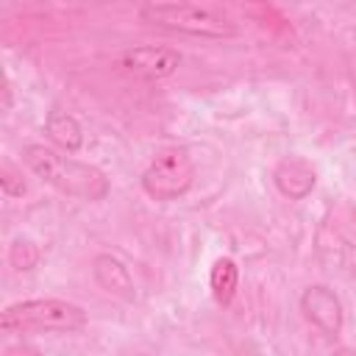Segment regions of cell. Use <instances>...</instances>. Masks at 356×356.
<instances>
[{
  "label": "cell",
  "mask_w": 356,
  "mask_h": 356,
  "mask_svg": "<svg viewBox=\"0 0 356 356\" xmlns=\"http://www.w3.org/2000/svg\"><path fill=\"white\" fill-rule=\"evenodd\" d=\"M22 161L39 181L50 184L61 195H72V197L95 203V200H103L111 189V184H108V178L100 167L70 159V156L58 153L56 147L25 145L22 147Z\"/></svg>",
  "instance_id": "6da1fadb"
},
{
  "label": "cell",
  "mask_w": 356,
  "mask_h": 356,
  "mask_svg": "<svg viewBox=\"0 0 356 356\" xmlns=\"http://www.w3.org/2000/svg\"><path fill=\"white\" fill-rule=\"evenodd\" d=\"M139 19L145 25L172 31V33L197 36V39H234L239 33V28L228 17L209 11L203 6H192V3L147 0L139 6Z\"/></svg>",
  "instance_id": "7a4b0ae2"
},
{
  "label": "cell",
  "mask_w": 356,
  "mask_h": 356,
  "mask_svg": "<svg viewBox=\"0 0 356 356\" xmlns=\"http://www.w3.org/2000/svg\"><path fill=\"white\" fill-rule=\"evenodd\" d=\"M86 325L83 306L61 298H31L3 309L0 328L6 334L28 331H81Z\"/></svg>",
  "instance_id": "3957f363"
},
{
  "label": "cell",
  "mask_w": 356,
  "mask_h": 356,
  "mask_svg": "<svg viewBox=\"0 0 356 356\" xmlns=\"http://www.w3.org/2000/svg\"><path fill=\"white\" fill-rule=\"evenodd\" d=\"M139 181H142V189H145L147 197H153L159 203L178 200L195 184V161L178 145L161 147L150 159V164L142 170V178Z\"/></svg>",
  "instance_id": "277c9868"
},
{
  "label": "cell",
  "mask_w": 356,
  "mask_h": 356,
  "mask_svg": "<svg viewBox=\"0 0 356 356\" xmlns=\"http://www.w3.org/2000/svg\"><path fill=\"white\" fill-rule=\"evenodd\" d=\"M300 312L303 317L320 328L325 337H339L345 325V309L339 295L325 284H312L300 295Z\"/></svg>",
  "instance_id": "5b68a950"
},
{
  "label": "cell",
  "mask_w": 356,
  "mask_h": 356,
  "mask_svg": "<svg viewBox=\"0 0 356 356\" xmlns=\"http://www.w3.org/2000/svg\"><path fill=\"white\" fill-rule=\"evenodd\" d=\"M120 64L142 78V81H164V78H172L181 67V53L172 50V47H156V44H139V47H131L122 53Z\"/></svg>",
  "instance_id": "8992f818"
},
{
  "label": "cell",
  "mask_w": 356,
  "mask_h": 356,
  "mask_svg": "<svg viewBox=\"0 0 356 356\" xmlns=\"http://www.w3.org/2000/svg\"><path fill=\"white\" fill-rule=\"evenodd\" d=\"M273 181H275V189L289 197V200H303L314 184H317V172L314 167L306 161V159H298V156H286L278 161V167L273 170Z\"/></svg>",
  "instance_id": "52a82bcc"
},
{
  "label": "cell",
  "mask_w": 356,
  "mask_h": 356,
  "mask_svg": "<svg viewBox=\"0 0 356 356\" xmlns=\"http://www.w3.org/2000/svg\"><path fill=\"white\" fill-rule=\"evenodd\" d=\"M92 275L97 281L100 289H106L108 295L120 298V300H134L136 298V286H134V275L131 270L111 253H97L92 261Z\"/></svg>",
  "instance_id": "ba28073f"
},
{
  "label": "cell",
  "mask_w": 356,
  "mask_h": 356,
  "mask_svg": "<svg viewBox=\"0 0 356 356\" xmlns=\"http://www.w3.org/2000/svg\"><path fill=\"white\" fill-rule=\"evenodd\" d=\"M44 134H47V139L56 147H61L67 153H75L83 145V128H81V122L72 114L61 111V108L47 111V117H44Z\"/></svg>",
  "instance_id": "9c48e42d"
},
{
  "label": "cell",
  "mask_w": 356,
  "mask_h": 356,
  "mask_svg": "<svg viewBox=\"0 0 356 356\" xmlns=\"http://www.w3.org/2000/svg\"><path fill=\"white\" fill-rule=\"evenodd\" d=\"M236 286H239V267H236V261L228 259V256H220L211 264V270H209V289H211L214 300L220 306H228L234 300V295H236Z\"/></svg>",
  "instance_id": "30bf717a"
},
{
  "label": "cell",
  "mask_w": 356,
  "mask_h": 356,
  "mask_svg": "<svg viewBox=\"0 0 356 356\" xmlns=\"http://www.w3.org/2000/svg\"><path fill=\"white\" fill-rule=\"evenodd\" d=\"M8 261L14 270H33L39 264V248L28 239V236H17L8 248Z\"/></svg>",
  "instance_id": "8fae6325"
},
{
  "label": "cell",
  "mask_w": 356,
  "mask_h": 356,
  "mask_svg": "<svg viewBox=\"0 0 356 356\" xmlns=\"http://www.w3.org/2000/svg\"><path fill=\"white\" fill-rule=\"evenodd\" d=\"M0 186H3V195H8V197H19V195H25V181H22V175L17 172V167L11 164V161H3V170H0Z\"/></svg>",
  "instance_id": "7c38bea8"
}]
</instances>
